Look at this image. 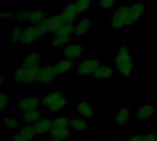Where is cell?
Masks as SVG:
<instances>
[{
  "mask_svg": "<svg viewBox=\"0 0 157 141\" xmlns=\"http://www.w3.org/2000/svg\"><path fill=\"white\" fill-rule=\"evenodd\" d=\"M100 65H101V63L98 59L85 60L78 63L76 72L80 76L93 75V73L98 70V68Z\"/></svg>",
  "mask_w": 157,
  "mask_h": 141,
  "instance_id": "obj_5",
  "label": "cell"
},
{
  "mask_svg": "<svg viewBox=\"0 0 157 141\" xmlns=\"http://www.w3.org/2000/svg\"><path fill=\"white\" fill-rule=\"evenodd\" d=\"M110 141H120L119 139H112V140H110Z\"/></svg>",
  "mask_w": 157,
  "mask_h": 141,
  "instance_id": "obj_41",
  "label": "cell"
},
{
  "mask_svg": "<svg viewBox=\"0 0 157 141\" xmlns=\"http://www.w3.org/2000/svg\"><path fill=\"white\" fill-rule=\"evenodd\" d=\"M156 1H157V0H156Z\"/></svg>",
  "mask_w": 157,
  "mask_h": 141,
  "instance_id": "obj_43",
  "label": "cell"
},
{
  "mask_svg": "<svg viewBox=\"0 0 157 141\" xmlns=\"http://www.w3.org/2000/svg\"><path fill=\"white\" fill-rule=\"evenodd\" d=\"M38 39H39L36 32V26L32 24H28L27 26H25L23 28L20 44L24 47H29L32 46Z\"/></svg>",
  "mask_w": 157,
  "mask_h": 141,
  "instance_id": "obj_9",
  "label": "cell"
},
{
  "mask_svg": "<svg viewBox=\"0 0 157 141\" xmlns=\"http://www.w3.org/2000/svg\"><path fill=\"white\" fill-rule=\"evenodd\" d=\"M142 141H157V135L154 132H149L143 136Z\"/></svg>",
  "mask_w": 157,
  "mask_h": 141,
  "instance_id": "obj_36",
  "label": "cell"
},
{
  "mask_svg": "<svg viewBox=\"0 0 157 141\" xmlns=\"http://www.w3.org/2000/svg\"><path fill=\"white\" fill-rule=\"evenodd\" d=\"M77 112L81 116V117L88 120L94 117L95 112H94V106L92 104H90L87 101L85 100H80L77 102L76 105Z\"/></svg>",
  "mask_w": 157,
  "mask_h": 141,
  "instance_id": "obj_14",
  "label": "cell"
},
{
  "mask_svg": "<svg viewBox=\"0 0 157 141\" xmlns=\"http://www.w3.org/2000/svg\"><path fill=\"white\" fill-rule=\"evenodd\" d=\"M139 21L132 16L130 5L122 6L113 11L109 26L111 29H121L124 28H132Z\"/></svg>",
  "mask_w": 157,
  "mask_h": 141,
  "instance_id": "obj_2",
  "label": "cell"
},
{
  "mask_svg": "<svg viewBox=\"0 0 157 141\" xmlns=\"http://www.w3.org/2000/svg\"><path fill=\"white\" fill-rule=\"evenodd\" d=\"M40 106H41L40 100L34 95H27L17 103V107L20 113L38 109Z\"/></svg>",
  "mask_w": 157,
  "mask_h": 141,
  "instance_id": "obj_10",
  "label": "cell"
},
{
  "mask_svg": "<svg viewBox=\"0 0 157 141\" xmlns=\"http://www.w3.org/2000/svg\"><path fill=\"white\" fill-rule=\"evenodd\" d=\"M10 105V98L9 96L5 94V93H1L0 95V110L4 111L6 110Z\"/></svg>",
  "mask_w": 157,
  "mask_h": 141,
  "instance_id": "obj_35",
  "label": "cell"
},
{
  "mask_svg": "<svg viewBox=\"0 0 157 141\" xmlns=\"http://www.w3.org/2000/svg\"><path fill=\"white\" fill-rule=\"evenodd\" d=\"M40 65H22L19 64L17 71L13 72V81L19 84H31L37 82V77L40 70Z\"/></svg>",
  "mask_w": 157,
  "mask_h": 141,
  "instance_id": "obj_3",
  "label": "cell"
},
{
  "mask_svg": "<svg viewBox=\"0 0 157 141\" xmlns=\"http://www.w3.org/2000/svg\"><path fill=\"white\" fill-rule=\"evenodd\" d=\"M74 30L75 24H63L52 35H70L74 37Z\"/></svg>",
  "mask_w": 157,
  "mask_h": 141,
  "instance_id": "obj_32",
  "label": "cell"
},
{
  "mask_svg": "<svg viewBox=\"0 0 157 141\" xmlns=\"http://www.w3.org/2000/svg\"><path fill=\"white\" fill-rule=\"evenodd\" d=\"M70 128L77 133H84L87 131L88 124L83 117H74L70 118Z\"/></svg>",
  "mask_w": 157,
  "mask_h": 141,
  "instance_id": "obj_21",
  "label": "cell"
},
{
  "mask_svg": "<svg viewBox=\"0 0 157 141\" xmlns=\"http://www.w3.org/2000/svg\"><path fill=\"white\" fill-rule=\"evenodd\" d=\"M72 39H74V37L70 35H53V38L52 39V45L55 48H60L70 42Z\"/></svg>",
  "mask_w": 157,
  "mask_h": 141,
  "instance_id": "obj_24",
  "label": "cell"
},
{
  "mask_svg": "<svg viewBox=\"0 0 157 141\" xmlns=\"http://www.w3.org/2000/svg\"><path fill=\"white\" fill-rule=\"evenodd\" d=\"M130 9L132 16L140 21L146 14V5L143 1H135L130 5Z\"/></svg>",
  "mask_w": 157,
  "mask_h": 141,
  "instance_id": "obj_20",
  "label": "cell"
},
{
  "mask_svg": "<svg viewBox=\"0 0 157 141\" xmlns=\"http://www.w3.org/2000/svg\"><path fill=\"white\" fill-rule=\"evenodd\" d=\"M32 127L36 135H47L52 129V122L51 118L44 117L35 122Z\"/></svg>",
  "mask_w": 157,
  "mask_h": 141,
  "instance_id": "obj_15",
  "label": "cell"
},
{
  "mask_svg": "<svg viewBox=\"0 0 157 141\" xmlns=\"http://www.w3.org/2000/svg\"><path fill=\"white\" fill-rule=\"evenodd\" d=\"M64 141H66V140H64ZM67 141H71V140H67Z\"/></svg>",
  "mask_w": 157,
  "mask_h": 141,
  "instance_id": "obj_42",
  "label": "cell"
},
{
  "mask_svg": "<svg viewBox=\"0 0 157 141\" xmlns=\"http://www.w3.org/2000/svg\"><path fill=\"white\" fill-rule=\"evenodd\" d=\"M91 28V19L89 17L78 19L75 24L74 39L82 38L89 31Z\"/></svg>",
  "mask_w": 157,
  "mask_h": 141,
  "instance_id": "obj_12",
  "label": "cell"
},
{
  "mask_svg": "<svg viewBox=\"0 0 157 141\" xmlns=\"http://www.w3.org/2000/svg\"><path fill=\"white\" fill-rule=\"evenodd\" d=\"M19 134H21L24 138H26L28 140L32 141L34 139L36 133L33 129V127L32 126H29L28 124H24L23 126H21L19 128H18V131H17Z\"/></svg>",
  "mask_w": 157,
  "mask_h": 141,
  "instance_id": "obj_28",
  "label": "cell"
},
{
  "mask_svg": "<svg viewBox=\"0 0 157 141\" xmlns=\"http://www.w3.org/2000/svg\"><path fill=\"white\" fill-rule=\"evenodd\" d=\"M71 128H52L51 130V132L49 133L50 137H53V138H57L60 139L62 140H65L66 139H68L70 137L71 134Z\"/></svg>",
  "mask_w": 157,
  "mask_h": 141,
  "instance_id": "obj_27",
  "label": "cell"
},
{
  "mask_svg": "<svg viewBox=\"0 0 157 141\" xmlns=\"http://www.w3.org/2000/svg\"><path fill=\"white\" fill-rule=\"evenodd\" d=\"M12 141H29L26 138H24L21 134H19L18 132H16L13 134L12 136Z\"/></svg>",
  "mask_w": 157,
  "mask_h": 141,
  "instance_id": "obj_38",
  "label": "cell"
},
{
  "mask_svg": "<svg viewBox=\"0 0 157 141\" xmlns=\"http://www.w3.org/2000/svg\"><path fill=\"white\" fill-rule=\"evenodd\" d=\"M117 3V0H98V5L102 10H108L110 9L115 6Z\"/></svg>",
  "mask_w": 157,
  "mask_h": 141,
  "instance_id": "obj_34",
  "label": "cell"
},
{
  "mask_svg": "<svg viewBox=\"0 0 157 141\" xmlns=\"http://www.w3.org/2000/svg\"><path fill=\"white\" fill-rule=\"evenodd\" d=\"M69 102H70V98H69V95L65 93L64 95H63L61 97H59L57 100H55L52 104H51L47 109L51 112H54V113H57V112H61L63 111L68 105H69Z\"/></svg>",
  "mask_w": 157,
  "mask_h": 141,
  "instance_id": "obj_19",
  "label": "cell"
},
{
  "mask_svg": "<svg viewBox=\"0 0 157 141\" xmlns=\"http://www.w3.org/2000/svg\"><path fill=\"white\" fill-rule=\"evenodd\" d=\"M63 18L59 14H48L44 20L36 26V32L38 39H41L46 34H53L62 25H63Z\"/></svg>",
  "mask_w": 157,
  "mask_h": 141,
  "instance_id": "obj_4",
  "label": "cell"
},
{
  "mask_svg": "<svg viewBox=\"0 0 157 141\" xmlns=\"http://www.w3.org/2000/svg\"><path fill=\"white\" fill-rule=\"evenodd\" d=\"M40 62V54L38 51L26 54L20 64L22 65H35Z\"/></svg>",
  "mask_w": 157,
  "mask_h": 141,
  "instance_id": "obj_26",
  "label": "cell"
},
{
  "mask_svg": "<svg viewBox=\"0 0 157 141\" xmlns=\"http://www.w3.org/2000/svg\"><path fill=\"white\" fill-rule=\"evenodd\" d=\"M130 111L127 106H121L113 116V123L119 127H123L129 123Z\"/></svg>",
  "mask_w": 157,
  "mask_h": 141,
  "instance_id": "obj_17",
  "label": "cell"
},
{
  "mask_svg": "<svg viewBox=\"0 0 157 141\" xmlns=\"http://www.w3.org/2000/svg\"><path fill=\"white\" fill-rule=\"evenodd\" d=\"M2 126L8 129H18L21 126L19 121L14 117H5L2 119Z\"/></svg>",
  "mask_w": 157,
  "mask_h": 141,
  "instance_id": "obj_31",
  "label": "cell"
},
{
  "mask_svg": "<svg viewBox=\"0 0 157 141\" xmlns=\"http://www.w3.org/2000/svg\"><path fill=\"white\" fill-rule=\"evenodd\" d=\"M41 112L40 110L38 109H34V110H30L25 113H21L20 115V118L23 121L24 124H34L35 122H37L38 120H40L41 117Z\"/></svg>",
  "mask_w": 157,
  "mask_h": 141,
  "instance_id": "obj_22",
  "label": "cell"
},
{
  "mask_svg": "<svg viewBox=\"0 0 157 141\" xmlns=\"http://www.w3.org/2000/svg\"><path fill=\"white\" fill-rule=\"evenodd\" d=\"M115 72L123 79H130L134 72V58L127 45H121L113 56Z\"/></svg>",
  "mask_w": 157,
  "mask_h": 141,
  "instance_id": "obj_1",
  "label": "cell"
},
{
  "mask_svg": "<svg viewBox=\"0 0 157 141\" xmlns=\"http://www.w3.org/2000/svg\"><path fill=\"white\" fill-rule=\"evenodd\" d=\"M47 15L48 14H47V11L45 8L38 7V8L32 9V10H30L29 16L28 18V23L35 25V26L40 25L44 20V18L47 17Z\"/></svg>",
  "mask_w": 157,
  "mask_h": 141,
  "instance_id": "obj_18",
  "label": "cell"
},
{
  "mask_svg": "<svg viewBox=\"0 0 157 141\" xmlns=\"http://www.w3.org/2000/svg\"><path fill=\"white\" fill-rule=\"evenodd\" d=\"M23 28L24 27H21L20 25H15L11 31H10V39L13 45H17L21 41V37L23 34Z\"/></svg>",
  "mask_w": 157,
  "mask_h": 141,
  "instance_id": "obj_25",
  "label": "cell"
},
{
  "mask_svg": "<svg viewBox=\"0 0 157 141\" xmlns=\"http://www.w3.org/2000/svg\"><path fill=\"white\" fill-rule=\"evenodd\" d=\"M52 128H70V118L60 117L52 118Z\"/></svg>",
  "mask_w": 157,
  "mask_h": 141,
  "instance_id": "obj_30",
  "label": "cell"
},
{
  "mask_svg": "<svg viewBox=\"0 0 157 141\" xmlns=\"http://www.w3.org/2000/svg\"><path fill=\"white\" fill-rule=\"evenodd\" d=\"M115 69L110 65H100L93 73V77L100 81H110L114 75Z\"/></svg>",
  "mask_w": 157,
  "mask_h": 141,
  "instance_id": "obj_16",
  "label": "cell"
},
{
  "mask_svg": "<svg viewBox=\"0 0 157 141\" xmlns=\"http://www.w3.org/2000/svg\"><path fill=\"white\" fill-rule=\"evenodd\" d=\"M48 141H63V140H62V139H57V138L50 137V139H49V140Z\"/></svg>",
  "mask_w": 157,
  "mask_h": 141,
  "instance_id": "obj_40",
  "label": "cell"
},
{
  "mask_svg": "<svg viewBox=\"0 0 157 141\" xmlns=\"http://www.w3.org/2000/svg\"><path fill=\"white\" fill-rule=\"evenodd\" d=\"M57 76L58 75L56 74L52 64H48V65H45L44 67L40 68L36 83H38L40 85L45 86V85L52 83L56 79Z\"/></svg>",
  "mask_w": 157,
  "mask_h": 141,
  "instance_id": "obj_7",
  "label": "cell"
},
{
  "mask_svg": "<svg viewBox=\"0 0 157 141\" xmlns=\"http://www.w3.org/2000/svg\"><path fill=\"white\" fill-rule=\"evenodd\" d=\"M60 15L64 24H75V21L80 16V13L77 11L74 2L72 1L65 4V6L61 10Z\"/></svg>",
  "mask_w": 157,
  "mask_h": 141,
  "instance_id": "obj_6",
  "label": "cell"
},
{
  "mask_svg": "<svg viewBox=\"0 0 157 141\" xmlns=\"http://www.w3.org/2000/svg\"><path fill=\"white\" fill-rule=\"evenodd\" d=\"M65 93L62 90H55V91H52L49 94H47L46 95H44L42 97V99L40 100V105L41 106L47 108L51 104H52L55 100H57L59 97H61L63 95H64Z\"/></svg>",
  "mask_w": 157,
  "mask_h": 141,
  "instance_id": "obj_23",
  "label": "cell"
},
{
  "mask_svg": "<svg viewBox=\"0 0 157 141\" xmlns=\"http://www.w3.org/2000/svg\"><path fill=\"white\" fill-rule=\"evenodd\" d=\"M15 14L12 11H8V12H2L0 14V18L1 20H6V19H10V18H14Z\"/></svg>",
  "mask_w": 157,
  "mask_h": 141,
  "instance_id": "obj_37",
  "label": "cell"
},
{
  "mask_svg": "<svg viewBox=\"0 0 157 141\" xmlns=\"http://www.w3.org/2000/svg\"><path fill=\"white\" fill-rule=\"evenodd\" d=\"M75 4V6L76 7L77 11L80 13V15L91 8V6L94 5L95 0H75L73 1Z\"/></svg>",
  "mask_w": 157,
  "mask_h": 141,
  "instance_id": "obj_29",
  "label": "cell"
},
{
  "mask_svg": "<svg viewBox=\"0 0 157 141\" xmlns=\"http://www.w3.org/2000/svg\"><path fill=\"white\" fill-rule=\"evenodd\" d=\"M61 53L63 58L74 61L82 57L84 53V48L81 43H73L64 46Z\"/></svg>",
  "mask_w": 157,
  "mask_h": 141,
  "instance_id": "obj_8",
  "label": "cell"
},
{
  "mask_svg": "<svg viewBox=\"0 0 157 141\" xmlns=\"http://www.w3.org/2000/svg\"><path fill=\"white\" fill-rule=\"evenodd\" d=\"M29 13H30V10L25 9V10H22V11L15 14V17H14L15 22H17V24H22V23L28 22V18H29Z\"/></svg>",
  "mask_w": 157,
  "mask_h": 141,
  "instance_id": "obj_33",
  "label": "cell"
},
{
  "mask_svg": "<svg viewBox=\"0 0 157 141\" xmlns=\"http://www.w3.org/2000/svg\"><path fill=\"white\" fill-rule=\"evenodd\" d=\"M155 114V106L151 103L144 104L142 106L137 107L135 112V117L139 122L148 121Z\"/></svg>",
  "mask_w": 157,
  "mask_h": 141,
  "instance_id": "obj_11",
  "label": "cell"
},
{
  "mask_svg": "<svg viewBox=\"0 0 157 141\" xmlns=\"http://www.w3.org/2000/svg\"><path fill=\"white\" fill-rule=\"evenodd\" d=\"M142 138H143L142 135H135L126 139L124 141H142Z\"/></svg>",
  "mask_w": 157,
  "mask_h": 141,
  "instance_id": "obj_39",
  "label": "cell"
},
{
  "mask_svg": "<svg viewBox=\"0 0 157 141\" xmlns=\"http://www.w3.org/2000/svg\"><path fill=\"white\" fill-rule=\"evenodd\" d=\"M52 64L53 66V69H54L56 74L59 76V75H63V74L69 72L73 69L74 61L63 58V59L55 60Z\"/></svg>",
  "mask_w": 157,
  "mask_h": 141,
  "instance_id": "obj_13",
  "label": "cell"
}]
</instances>
